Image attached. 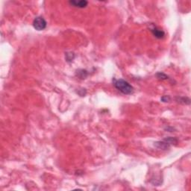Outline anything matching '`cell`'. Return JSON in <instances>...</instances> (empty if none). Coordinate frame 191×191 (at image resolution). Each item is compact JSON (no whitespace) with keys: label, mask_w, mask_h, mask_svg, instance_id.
Here are the masks:
<instances>
[{"label":"cell","mask_w":191,"mask_h":191,"mask_svg":"<svg viewBox=\"0 0 191 191\" xmlns=\"http://www.w3.org/2000/svg\"><path fill=\"white\" fill-rule=\"evenodd\" d=\"M155 146L161 149H167L169 147V144L166 143L165 140H163L162 142H157V143H155Z\"/></svg>","instance_id":"obj_5"},{"label":"cell","mask_w":191,"mask_h":191,"mask_svg":"<svg viewBox=\"0 0 191 191\" xmlns=\"http://www.w3.org/2000/svg\"><path fill=\"white\" fill-rule=\"evenodd\" d=\"M156 76L158 77V79H161V80H166V79H168V76L163 73H158V74L156 75Z\"/></svg>","instance_id":"obj_6"},{"label":"cell","mask_w":191,"mask_h":191,"mask_svg":"<svg viewBox=\"0 0 191 191\" xmlns=\"http://www.w3.org/2000/svg\"><path fill=\"white\" fill-rule=\"evenodd\" d=\"M70 4L76 7H79V8H84L86 7L88 4V2L85 0H80V1H70Z\"/></svg>","instance_id":"obj_3"},{"label":"cell","mask_w":191,"mask_h":191,"mask_svg":"<svg viewBox=\"0 0 191 191\" xmlns=\"http://www.w3.org/2000/svg\"><path fill=\"white\" fill-rule=\"evenodd\" d=\"M114 85L119 91L123 93V94H126V95H130V94H131L134 92L133 87L128 83L127 81L124 80V79L115 80Z\"/></svg>","instance_id":"obj_1"},{"label":"cell","mask_w":191,"mask_h":191,"mask_svg":"<svg viewBox=\"0 0 191 191\" xmlns=\"http://www.w3.org/2000/svg\"><path fill=\"white\" fill-rule=\"evenodd\" d=\"M151 31H152V33L153 34L154 36L156 38H158V39H161V38H163L165 36L164 31H162L161 29H159L157 27H153L151 29Z\"/></svg>","instance_id":"obj_4"},{"label":"cell","mask_w":191,"mask_h":191,"mask_svg":"<svg viewBox=\"0 0 191 191\" xmlns=\"http://www.w3.org/2000/svg\"><path fill=\"white\" fill-rule=\"evenodd\" d=\"M46 21L42 16H37L33 21V26L37 31H43L46 28Z\"/></svg>","instance_id":"obj_2"}]
</instances>
